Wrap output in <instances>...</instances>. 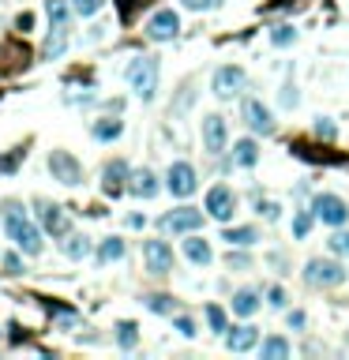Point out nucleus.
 I'll return each instance as SVG.
<instances>
[{"instance_id": "obj_1", "label": "nucleus", "mask_w": 349, "mask_h": 360, "mask_svg": "<svg viewBox=\"0 0 349 360\" xmlns=\"http://www.w3.org/2000/svg\"><path fill=\"white\" fill-rule=\"evenodd\" d=\"M0 218H4V229L8 236H12V244L19 248L23 255H38L41 252V229L27 218V211L19 203L8 199L4 206H0Z\"/></svg>"}, {"instance_id": "obj_2", "label": "nucleus", "mask_w": 349, "mask_h": 360, "mask_svg": "<svg viewBox=\"0 0 349 360\" xmlns=\"http://www.w3.org/2000/svg\"><path fill=\"white\" fill-rule=\"evenodd\" d=\"M304 286L308 289H334V286H342V281L349 278V270L338 263V259H327V255H315L304 263Z\"/></svg>"}, {"instance_id": "obj_3", "label": "nucleus", "mask_w": 349, "mask_h": 360, "mask_svg": "<svg viewBox=\"0 0 349 360\" xmlns=\"http://www.w3.org/2000/svg\"><path fill=\"white\" fill-rule=\"evenodd\" d=\"M158 57H132L128 60V68H124V75H128V86L136 91V98H143V102H150L154 98V91H158Z\"/></svg>"}, {"instance_id": "obj_4", "label": "nucleus", "mask_w": 349, "mask_h": 360, "mask_svg": "<svg viewBox=\"0 0 349 360\" xmlns=\"http://www.w3.org/2000/svg\"><path fill=\"white\" fill-rule=\"evenodd\" d=\"M203 222H206L203 211H195V206H177V211H169V214L158 218V229H162V233H180V236H188V233H199Z\"/></svg>"}, {"instance_id": "obj_5", "label": "nucleus", "mask_w": 349, "mask_h": 360, "mask_svg": "<svg viewBox=\"0 0 349 360\" xmlns=\"http://www.w3.org/2000/svg\"><path fill=\"white\" fill-rule=\"evenodd\" d=\"M241 116H244V128L252 135H275L278 132V120H275V113L259 102V98H244L241 102Z\"/></svg>"}, {"instance_id": "obj_6", "label": "nucleus", "mask_w": 349, "mask_h": 360, "mask_svg": "<svg viewBox=\"0 0 349 360\" xmlns=\"http://www.w3.org/2000/svg\"><path fill=\"white\" fill-rule=\"evenodd\" d=\"M312 211H315V218H320L323 225H331V229L349 222V203L342 199V195H334V192H320V195H315Z\"/></svg>"}, {"instance_id": "obj_7", "label": "nucleus", "mask_w": 349, "mask_h": 360, "mask_svg": "<svg viewBox=\"0 0 349 360\" xmlns=\"http://www.w3.org/2000/svg\"><path fill=\"white\" fill-rule=\"evenodd\" d=\"M166 188H169V195H177V199H192L195 188H199V177H195L192 161H173L166 169Z\"/></svg>"}, {"instance_id": "obj_8", "label": "nucleus", "mask_w": 349, "mask_h": 360, "mask_svg": "<svg viewBox=\"0 0 349 360\" xmlns=\"http://www.w3.org/2000/svg\"><path fill=\"white\" fill-rule=\"evenodd\" d=\"M206 218H214V222H222V225H229L233 222V214H237V195H233V188L229 184H214L211 192H206Z\"/></svg>"}, {"instance_id": "obj_9", "label": "nucleus", "mask_w": 349, "mask_h": 360, "mask_svg": "<svg viewBox=\"0 0 349 360\" xmlns=\"http://www.w3.org/2000/svg\"><path fill=\"white\" fill-rule=\"evenodd\" d=\"M244 83H248V75H244V68H237V64H222V68L211 75L214 98H222V102H233V98L244 91Z\"/></svg>"}, {"instance_id": "obj_10", "label": "nucleus", "mask_w": 349, "mask_h": 360, "mask_svg": "<svg viewBox=\"0 0 349 360\" xmlns=\"http://www.w3.org/2000/svg\"><path fill=\"white\" fill-rule=\"evenodd\" d=\"M203 150L206 154H225L229 150V124L222 113H206L203 116Z\"/></svg>"}, {"instance_id": "obj_11", "label": "nucleus", "mask_w": 349, "mask_h": 360, "mask_svg": "<svg viewBox=\"0 0 349 360\" xmlns=\"http://www.w3.org/2000/svg\"><path fill=\"white\" fill-rule=\"evenodd\" d=\"M49 173H53V180L64 184V188L83 184V166H79V158L68 154V150H53L49 154Z\"/></svg>"}, {"instance_id": "obj_12", "label": "nucleus", "mask_w": 349, "mask_h": 360, "mask_svg": "<svg viewBox=\"0 0 349 360\" xmlns=\"http://www.w3.org/2000/svg\"><path fill=\"white\" fill-rule=\"evenodd\" d=\"M180 34V15L173 8H158L154 15L147 19V38L150 41H173Z\"/></svg>"}, {"instance_id": "obj_13", "label": "nucleus", "mask_w": 349, "mask_h": 360, "mask_svg": "<svg viewBox=\"0 0 349 360\" xmlns=\"http://www.w3.org/2000/svg\"><path fill=\"white\" fill-rule=\"evenodd\" d=\"M259 342H263V334H259V326H252V323H241V326H229L225 331L229 353H252V349H259Z\"/></svg>"}, {"instance_id": "obj_14", "label": "nucleus", "mask_w": 349, "mask_h": 360, "mask_svg": "<svg viewBox=\"0 0 349 360\" xmlns=\"http://www.w3.org/2000/svg\"><path fill=\"white\" fill-rule=\"evenodd\" d=\"M128 177H132V169H128V161H124V158L105 161V169H102V192L117 199L121 192H128Z\"/></svg>"}, {"instance_id": "obj_15", "label": "nucleus", "mask_w": 349, "mask_h": 360, "mask_svg": "<svg viewBox=\"0 0 349 360\" xmlns=\"http://www.w3.org/2000/svg\"><path fill=\"white\" fill-rule=\"evenodd\" d=\"M143 259H147L150 274H173V248L166 244V240H147Z\"/></svg>"}, {"instance_id": "obj_16", "label": "nucleus", "mask_w": 349, "mask_h": 360, "mask_svg": "<svg viewBox=\"0 0 349 360\" xmlns=\"http://www.w3.org/2000/svg\"><path fill=\"white\" fill-rule=\"evenodd\" d=\"M34 206H38V222H41V229H46V233H53V236H64V233H68V214H64V206L46 203V199H38Z\"/></svg>"}, {"instance_id": "obj_17", "label": "nucleus", "mask_w": 349, "mask_h": 360, "mask_svg": "<svg viewBox=\"0 0 349 360\" xmlns=\"http://www.w3.org/2000/svg\"><path fill=\"white\" fill-rule=\"evenodd\" d=\"M180 252H184V259H188V263H195V267H211V263H214L211 240H203L199 233H188V236H184Z\"/></svg>"}, {"instance_id": "obj_18", "label": "nucleus", "mask_w": 349, "mask_h": 360, "mask_svg": "<svg viewBox=\"0 0 349 360\" xmlns=\"http://www.w3.org/2000/svg\"><path fill=\"white\" fill-rule=\"evenodd\" d=\"M158 177H154V169H132V177H128V192L136 195V199H154L158 195Z\"/></svg>"}, {"instance_id": "obj_19", "label": "nucleus", "mask_w": 349, "mask_h": 360, "mask_svg": "<svg viewBox=\"0 0 349 360\" xmlns=\"http://www.w3.org/2000/svg\"><path fill=\"white\" fill-rule=\"evenodd\" d=\"M233 315H241V319H252V315L263 308V300H259V289H252V286H244V289H237L233 293Z\"/></svg>"}, {"instance_id": "obj_20", "label": "nucleus", "mask_w": 349, "mask_h": 360, "mask_svg": "<svg viewBox=\"0 0 349 360\" xmlns=\"http://www.w3.org/2000/svg\"><path fill=\"white\" fill-rule=\"evenodd\" d=\"M233 166H241V169H256V166H259V143H256L252 135L237 139V147H233Z\"/></svg>"}, {"instance_id": "obj_21", "label": "nucleus", "mask_w": 349, "mask_h": 360, "mask_svg": "<svg viewBox=\"0 0 349 360\" xmlns=\"http://www.w3.org/2000/svg\"><path fill=\"white\" fill-rule=\"evenodd\" d=\"M222 240H229L233 248H252V244H259V229L256 225H225Z\"/></svg>"}, {"instance_id": "obj_22", "label": "nucleus", "mask_w": 349, "mask_h": 360, "mask_svg": "<svg viewBox=\"0 0 349 360\" xmlns=\"http://www.w3.org/2000/svg\"><path fill=\"white\" fill-rule=\"evenodd\" d=\"M91 135L98 139V143H113V139H121V135H124V120H117V116L94 120V124H91Z\"/></svg>"}, {"instance_id": "obj_23", "label": "nucleus", "mask_w": 349, "mask_h": 360, "mask_svg": "<svg viewBox=\"0 0 349 360\" xmlns=\"http://www.w3.org/2000/svg\"><path fill=\"white\" fill-rule=\"evenodd\" d=\"M128 252V244L121 236H105L102 240V248H98V267H109V263H121Z\"/></svg>"}, {"instance_id": "obj_24", "label": "nucleus", "mask_w": 349, "mask_h": 360, "mask_svg": "<svg viewBox=\"0 0 349 360\" xmlns=\"http://www.w3.org/2000/svg\"><path fill=\"white\" fill-rule=\"evenodd\" d=\"M289 353H293V345L282 334H270V338L259 342V356H263V360H286Z\"/></svg>"}, {"instance_id": "obj_25", "label": "nucleus", "mask_w": 349, "mask_h": 360, "mask_svg": "<svg viewBox=\"0 0 349 360\" xmlns=\"http://www.w3.org/2000/svg\"><path fill=\"white\" fill-rule=\"evenodd\" d=\"M60 252L68 255V259H86V255H91V236H83V233H64Z\"/></svg>"}, {"instance_id": "obj_26", "label": "nucleus", "mask_w": 349, "mask_h": 360, "mask_svg": "<svg viewBox=\"0 0 349 360\" xmlns=\"http://www.w3.org/2000/svg\"><path fill=\"white\" fill-rule=\"evenodd\" d=\"M72 0H46V15H49V27H72Z\"/></svg>"}, {"instance_id": "obj_27", "label": "nucleus", "mask_w": 349, "mask_h": 360, "mask_svg": "<svg viewBox=\"0 0 349 360\" xmlns=\"http://www.w3.org/2000/svg\"><path fill=\"white\" fill-rule=\"evenodd\" d=\"M68 30L72 27H53V34H49V41H46V49H41V57L46 60H57L64 49H68Z\"/></svg>"}, {"instance_id": "obj_28", "label": "nucleus", "mask_w": 349, "mask_h": 360, "mask_svg": "<svg viewBox=\"0 0 349 360\" xmlns=\"http://www.w3.org/2000/svg\"><path fill=\"white\" fill-rule=\"evenodd\" d=\"M248 203H252V206H256V214H259V218H267V222H275V218L282 214V206H278L275 199H267L263 192H248Z\"/></svg>"}, {"instance_id": "obj_29", "label": "nucleus", "mask_w": 349, "mask_h": 360, "mask_svg": "<svg viewBox=\"0 0 349 360\" xmlns=\"http://www.w3.org/2000/svg\"><path fill=\"white\" fill-rule=\"evenodd\" d=\"M117 345L121 349H136L139 345V326L132 319H121L117 323Z\"/></svg>"}, {"instance_id": "obj_30", "label": "nucleus", "mask_w": 349, "mask_h": 360, "mask_svg": "<svg viewBox=\"0 0 349 360\" xmlns=\"http://www.w3.org/2000/svg\"><path fill=\"white\" fill-rule=\"evenodd\" d=\"M147 308L154 315H177V300L169 297V293H150L147 297Z\"/></svg>"}, {"instance_id": "obj_31", "label": "nucleus", "mask_w": 349, "mask_h": 360, "mask_svg": "<svg viewBox=\"0 0 349 360\" xmlns=\"http://www.w3.org/2000/svg\"><path fill=\"white\" fill-rule=\"evenodd\" d=\"M203 315H206V326H211L214 334H225V331H229V315H225V308H218V304H206Z\"/></svg>"}, {"instance_id": "obj_32", "label": "nucleus", "mask_w": 349, "mask_h": 360, "mask_svg": "<svg viewBox=\"0 0 349 360\" xmlns=\"http://www.w3.org/2000/svg\"><path fill=\"white\" fill-rule=\"evenodd\" d=\"M270 41H275L278 49H289L293 41H297V27H293V23H278V27H270Z\"/></svg>"}, {"instance_id": "obj_33", "label": "nucleus", "mask_w": 349, "mask_h": 360, "mask_svg": "<svg viewBox=\"0 0 349 360\" xmlns=\"http://www.w3.org/2000/svg\"><path fill=\"white\" fill-rule=\"evenodd\" d=\"M315 222H320V218H315V211H312V214H308V211H297V218H293V236H297V240L312 236Z\"/></svg>"}, {"instance_id": "obj_34", "label": "nucleus", "mask_w": 349, "mask_h": 360, "mask_svg": "<svg viewBox=\"0 0 349 360\" xmlns=\"http://www.w3.org/2000/svg\"><path fill=\"white\" fill-rule=\"evenodd\" d=\"M327 248H331L334 255H345V259H349V229L338 225L334 233H331V240H327Z\"/></svg>"}, {"instance_id": "obj_35", "label": "nucleus", "mask_w": 349, "mask_h": 360, "mask_svg": "<svg viewBox=\"0 0 349 360\" xmlns=\"http://www.w3.org/2000/svg\"><path fill=\"white\" fill-rule=\"evenodd\" d=\"M267 304H270L275 312H286V308H289V293L282 289V286H270V289H267Z\"/></svg>"}, {"instance_id": "obj_36", "label": "nucleus", "mask_w": 349, "mask_h": 360, "mask_svg": "<svg viewBox=\"0 0 349 360\" xmlns=\"http://www.w3.org/2000/svg\"><path fill=\"white\" fill-rule=\"evenodd\" d=\"M312 128H315V135H320V139H338V124L331 116H315Z\"/></svg>"}, {"instance_id": "obj_37", "label": "nucleus", "mask_w": 349, "mask_h": 360, "mask_svg": "<svg viewBox=\"0 0 349 360\" xmlns=\"http://www.w3.org/2000/svg\"><path fill=\"white\" fill-rule=\"evenodd\" d=\"M297 102H301V94H297V86H293V83H282V94H278V105H282V109H297Z\"/></svg>"}, {"instance_id": "obj_38", "label": "nucleus", "mask_w": 349, "mask_h": 360, "mask_svg": "<svg viewBox=\"0 0 349 360\" xmlns=\"http://www.w3.org/2000/svg\"><path fill=\"white\" fill-rule=\"evenodd\" d=\"M102 4H105V0H72L75 15H98V12H102Z\"/></svg>"}, {"instance_id": "obj_39", "label": "nucleus", "mask_w": 349, "mask_h": 360, "mask_svg": "<svg viewBox=\"0 0 349 360\" xmlns=\"http://www.w3.org/2000/svg\"><path fill=\"white\" fill-rule=\"evenodd\" d=\"M173 326H177V334L195 338V319H192V315H173Z\"/></svg>"}, {"instance_id": "obj_40", "label": "nucleus", "mask_w": 349, "mask_h": 360, "mask_svg": "<svg viewBox=\"0 0 349 360\" xmlns=\"http://www.w3.org/2000/svg\"><path fill=\"white\" fill-rule=\"evenodd\" d=\"M229 267L241 274V270H252V255H244V252H229V259H225Z\"/></svg>"}, {"instance_id": "obj_41", "label": "nucleus", "mask_w": 349, "mask_h": 360, "mask_svg": "<svg viewBox=\"0 0 349 360\" xmlns=\"http://www.w3.org/2000/svg\"><path fill=\"white\" fill-rule=\"evenodd\" d=\"M222 0H184V8L188 12H211V8H218Z\"/></svg>"}, {"instance_id": "obj_42", "label": "nucleus", "mask_w": 349, "mask_h": 360, "mask_svg": "<svg viewBox=\"0 0 349 360\" xmlns=\"http://www.w3.org/2000/svg\"><path fill=\"white\" fill-rule=\"evenodd\" d=\"M286 323H289V331H304V326H308V315H304V312H289Z\"/></svg>"}, {"instance_id": "obj_43", "label": "nucleus", "mask_w": 349, "mask_h": 360, "mask_svg": "<svg viewBox=\"0 0 349 360\" xmlns=\"http://www.w3.org/2000/svg\"><path fill=\"white\" fill-rule=\"evenodd\" d=\"M4 270H8V274H23V259H19V255H4Z\"/></svg>"}, {"instance_id": "obj_44", "label": "nucleus", "mask_w": 349, "mask_h": 360, "mask_svg": "<svg viewBox=\"0 0 349 360\" xmlns=\"http://www.w3.org/2000/svg\"><path fill=\"white\" fill-rule=\"evenodd\" d=\"M270 267H278V274H286V267H289V255H286V252H270Z\"/></svg>"}, {"instance_id": "obj_45", "label": "nucleus", "mask_w": 349, "mask_h": 360, "mask_svg": "<svg viewBox=\"0 0 349 360\" xmlns=\"http://www.w3.org/2000/svg\"><path fill=\"white\" fill-rule=\"evenodd\" d=\"M19 154H23V150H15V154H8L4 161H0V169H4V173H12V169L19 166Z\"/></svg>"}, {"instance_id": "obj_46", "label": "nucleus", "mask_w": 349, "mask_h": 360, "mask_svg": "<svg viewBox=\"0 0 349 360\" xmlns=\"http://www.w3.org/2000/svg\"><path fill=\"white\" fill-rule=\"evenodd\" d=\"M34 27V15H19V30H30Z\"/></svg>"}]
</instances>
